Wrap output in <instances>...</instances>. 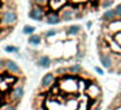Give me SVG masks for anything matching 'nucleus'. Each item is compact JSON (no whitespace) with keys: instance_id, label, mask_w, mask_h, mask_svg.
<instances>
[{"instance_id":"6e6552de","label":"nucleus","mask_w":121,"mask_h":110,"mask_svg":"<svg viewBox=\"0 0 121 110\" xmlns=\"http://www.w3.org/2000/svg\"><path fill=\"white\" fill-rule=\"evenodd\" d=\"M37 66H39V67H42V69H48L51 66V58L48 57V56H46V55H40L39 57L37 58Z\"/></svg>"},{"instance_id":"20e7f679","label":"nucleus","mask_w":121,"mask_h":110,"mask_svg":"<svg viewBox=\"0 0 121 110\" xmlns=\"http://www.w3.org/2000/svg\"><path fill=\"white\" fill-rule=\"evenodd\" d=\"M98 56H99V61H100L103 67L108 69V70L113 67V61H112V57H111L109 53L104 52V51H99Z\"/></svg>"},{"instance_id":"aec40b11","label":"nucleus","mask_w":121,"mask_h":110,"mask_svg":"<svg viewBox=\"0 0 121 110\" xmlns=\"http://www.w3.org/2000/svg\"><path fill=\"white\" fill-rule=\"evenodd\" d=\"M92 110H100V105H96V106H95Z\"/></svg>"},{"instance_id":"f257e3e1","label":"nucleus","mask_w":121,"mask_h":110,"mask_svg":"<svg viewBox=\"0 0 121 110\" xmlns=\"http://www.w3.org/2000/svg\"><path fill=\"white\" fill-rule=\"evenodd\" d=\"M18 22V14L16 9H9V11H3L0 14V24L5 27L13 29L14 25Z\"/></svg>"},{"instance_id":"ddd939ff","label":"nucleus","mask_w":121,"mask_h":110,"mask_svg":"<svg viewBox=\"0 0 121 110\" xmlns=\"http://www.w3.org/2000/svg\"><path fill=\"white\" fill-rule=\"evenodd\" d=\"M113 3H115V0H102L99 3V9H111Z\"/></svg>"},{"instance_id":"39448f33","label":"nucleus","mask_w":121,"mask_h":110,"mask_svg":"<svg viewBox=\"0 0 121 110\" xmlns=\"http://www.w3.org/2000/svg\"><path fill=\"white\" fill-rule=\"evenodd\" d=\"M5 69L12 73L13 75H22V69L18 66V63L14 62L13 60H9V58H5Z\"/></svg>"},{"instance_id":"9d476101","label":"nucleus","mask_w":121,"mask_h":110,"mask_svg":"<svg viewBox=\"0 0 121 110\" xmlns=\"http://www.w3.org/2000/svg\"><path fill=\"white\" fill-rule=\"evenodd\" d=\"M46 22L48 25H59L61 22V18H60V14L59 13H51L48 16H46Z\"/></svg>"},{"instance_id":"a211bd4d","label":"nucleus","mask_w":121,"mask_h":110,"mask_svg":"<svg viewBox=\"0 0 121 110\" xmlns=\"http://www.w3.org/2000/svg\"><path fill=\"white\" fill-rule=\"evenodd\" d=\"M0 110H17V105H13V104H7L4 105Z\"/></svg>"},{"instance_id":"0eeeda50","label":"nucleus","mask_w":121,"mask_h":110,"mask_svg":"<svg viewBox=\"0 0 121 110\" xmlns=\"http://www.w3.org/2000/svg\"><path fill=\"white\" fill-rule=\"evenodd\" d=\"M102 22L103 24H111V22H113L116 20V13H115V9H107V11L104 12V13L102 14Z\"/></svg>"},{"instance_id":"2eb2a0df","label":"nucleus","mask_w":121,"mask_h":110,"mask_svg":"<svg viewBox=\"0 0 121 110\" xmlns=\"http://www.w3.org/2000/svg\"><path fill=\"white\" fill-rule=\"evenodd\" d=\"M35 31V27L34 26H30V25H25L24 26V30H22V32H24L25 35H33Z\"/></svg>"},{"instance_id":"dca6fc26","label":"nucleus","mask_w":121,"mask_h":110,"mask_svg":"<svg viewBox=\"0 0 121 110\" xmlns=\"http://www.w3.org/2000/svg\"><path fill=\"white\" fill-rule=\"evenodd\" d=\"M57 34H59V30H56V29H51V30H48V31H44V32H43V36L48 39V38L56 36Z\"/></svg>"},{"instance_id":"7ed1b4c3","label":"nucleus","mask_w":121,"mask_h":110,"mask_svg":"<svg viewBox=\"0 0 121 110\" xmlns=\"http://www.w3.org/2000/svg\"><path fill=\"white\" fill-rule=\"evenodd\" d=\"M29 18L34 20V21H43L46 20V14H44V8L42 7H31V9L29 11Z\"/></svg>"},{"instance_id":"4468645a","label":"nucleus","mask_w":121,"mask_h":110,"mask_svg":"<svg viewBox=\"0 0 121 110\" xmlns=\"http://www.w3.org/2000/svg\"><path fill=\"white\" fill-rule=\"evenodd\" d=\"M48 4V0H30V7H42V8H44V5H47Z\"/></svg>"},{"instance_id":"f8f14e48","label":"nucleus","mask_w":121,"mask_h":110,"mask_svg":"<svg viewBox=\"0 0 121 110\" xmlns=\"http://www.w3.org/2000/svg\"><path fill=\"white\" fill-rule=\"evenodd\" d=\"M40 40H42V35H38V34H33L29 36V39H27V43L31 45H38L40 43Z\"/></svg>"},{"instance_id":"412c9836","label":"nucleus","mask_w":121,"mask_h":110,"mask_svg":"<svg viewBox=\"0 0 121 110\" xmlns=\"http://www.w3.org/2000/svg\"><path fill=\"white\" fill-rule=\"evenodd\" d=\"M117 96H118V97H120V98H121V92H118V94H117Z\"/></svg>"},{"instance_id":"f3484780","label":"nucleus","mask_w":121,"mask_h":110,"mask_svg":"<svg viewBox=\"0 0 121 110\" xmlns=\"http://www.w3.org/2000/svg\"><path fill=\"white\" fill-rule=\"evenodd\" d=\"M4 51H5V52H9V53H12V52H18V48L14 47V45H5Z\"/></svg>"},{"instance_id":"423d86ee","label":"nucleus","mask_w":121,"mask_h":110,"mask_svg":"<svg viewBox=\"0 0 121 110\" xmlns=\"http://www.w3.org/2000/svg\"><path fill=\"white\" fill-rule=\"evenodd\" d=\"M59 14H60L61 22H68V21H73L74 20V9L64 8L59 12Z\"/></svg>"},{"instance_id":"f03ea898","label":"nucleus","mask_w":121,"mask_h":110,"mask_svg":"<svg viewBox=\"0 0 121 110\" xmlns=\"http://www.w3.org/2000/svg\"><path fill=\"white\" fill-rule=\"evenodd\" d=\"M55 73H47L43 75L42 80H40V84H39V88H38V91H46V89H48L53 84V82H55Z\"/></svg>"},{"instance_id":"1a4fd4ad","label":"nucleus","mask_w":121,"mask_h":110,"mask_svg":"<svg viewBox=\"0 0 121 110\" xmlns=\"http://www.w3.org/2000/svg\"><path fill=\"white\" fill-rule=\"evenodd\" d=\"M66 32L72 36H77L81 32H83V29H82L81 25H70V26L66 27Z\"/></svg>"},{"instance_id":"9b49d317","label":"nucleus","mask_w":121,"mask_h":110,"mask_svg":"<svg viewBox=\"0 0 121 110\" xmlns=\"http://www.w3.org/2000/svg\"><path fill=\"white\" fill-rule=\"evenodd\" d=\"M82 71H85V70L79 63H73V65L68 66V74H72V75H78Z\"/></svg>"},{"instance_id":"6ab92c4d","label":"nucleus","mask_w":121,"mask_h":110,"mask_svg":"<svg viewBox=\"0 0 121 110\" xmlns=\"http://www.w3.org/2000/svg\"><path fill=\"white\" fill-rule=\"evenodd\" d=\"M95 70H96L99 74H103V70H102V69H99V67H95Z\"/></svg>"}]
</instances>
